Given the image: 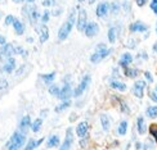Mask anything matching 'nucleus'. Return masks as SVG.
Returning <instances> with one entry per match:
<instances>
[{
	"label": "nucleus",
	"instance_id": "f257e3e1",
	"mask_svg": "<svg viewBox=\"0 0 157 150\" xmlns=\"http://www.w3.org/2000/svg\"><path fill=\"white\" fill-rule=\"evenodd\" d=\"M75 17H76L75 16V12L72 10V12H71V14H70V17H68V19L62 24V27L59 28V31H58V38H59L61 41L66 40V38L68 37L71 30H72L74 22H75Z\"/></svg>",
	"mask_w": 157,
	"mask_h": 150
},
{
	"label": "nucleus",
	"instance_id": "f03ea898",
	"mask_svg": "<svg viewBox=\"0 0 157 150\" xmlns=\"http://www.w3.org/2000/svg\"><path fill=\"white\" fill-rule=\"evenodd\" d=\"M25 141H26V136L23 132H19V131L14 132L8 142V150H19L23 146Z\"/></svg>",
	"mask_w": 157,
	"mask_h": 150
},
{
	"label": "nucleus",
	"instance_id": "7ed1b4c3",
	"mask_svg": "<svg viewBox=\"0 0 157 150\" xmlns=\"http://www.w3.org/2000/svg\"><path fill=\"white\" fill-rule=\"evenodd\" d=\"M109 53H111V49H108V48L95 50V53L90 57V62H91V63H98V62H101V60H103Z\"/></svg>",
	"mask_w": 157,
	"mask_h": 150
},
{
	"label": "nucleus",
	"instance_id": "20e7f679",
	"mask_svg": "<svg viewBox=\"0 0 157 150\" xmlns=\"http://www.w3.org/2000/svg\"><path fill=\"white\" fill-rule=\"evenodd\" d=\"M13 54H16V53H14V46L12 44H4L3 48L0 49V59L2 60H6Z\"/></svg>",
	"mask_w": 157,
	"mask_h": 150
},
{
	"label": "nucleus",
	"instance_id": "39448f33",
	"mask_svg": "<svg viewBox=\"0 0 157 150\" xmlns=\"http://www.w3.org/2000/svg\"><path fill=\"white\" fill-rule=\"evenodd\" d=\"M86 23H88V14H86V10L81 9L80 12H78V16H77V23H76L77 27H76V28L81 32V31L85 30V26H86Z\"/></svg>",
	"mask_w": 157,
	"mask_h": 150
},
{
	"label": "nucleus",
	"instance_id": "423d86ee",
	"mask_svg": "<svg viewBox=\"0 0 157 150\" xmlns=\"http://www.w3.org/2000/svg\"><path fill=\"white\" fill-rule=\"evenodd\" d=\"M89 82H90V76L89 75H85L84 77H82V80H81V82L78 83V86H77V89L75 90V93H74V95L75 96H80L85 90H86V87L89 86Z\"/></svg>",
	"mask_w": 157,
	"mask_h": 150
},
{
	"label": "nucleus",
	"instance_id": "0eeeda50",
	"mask_svg": "<svg viewBox=\"0 0 157 150\" xmlns=\"http://www.w3.org/2000/svg\"><path fill=\"white\" fill-rule=\"evenodd\" d=\"M98 31H99V27H98V24L95 22H89L86 23V26H85V35H86L88 37H94L97 34H98Z\"/></svg>",
	"mask_w": 157,
	"mask_h": 150
},
{
	"label": "nucleus",
	"instance_id": "6e6552de",
	"mask_svg": "<svg viewBox=\"0 0 157 150\" xmlns=\"http://www.w3.org/2000/svg\"><path fill=\"white\" fill-rule=\"evenodd\" d=\"M71 96H72V89H71V85L66 82V83H64V86L61 89L58 97H59L61 100L64 101V100H68Z\"/></svg>",
	"mask_w": 157,
	"mask_h": 150
},
{
	"label": "nucleus",
	"instance_id": "1a4fd4ad",
	"mask_svg": "<svg viewBox=\"0 0 157 150\" xmlns=\"http://www.w3.org/2000/svg\"><path fill=\"white\" fill-rule=\"evenodd\" d=\"M74 142V134H72V128H68L66 131V139H64V142L61 146V150H70L71 145Z\"/></svg>",
	"mask_w": 157,
	"mask_h": 150
},
{
	"label": "nucleus",
	"instance_id": "9d476101",
	"mask_svg": "<svg viewBox=\"0 0 157 150\" xmlns=\"http://www.w3.org/2000/svg\"><path fill=\"white\" fill-rule=\"evenodd\" d=\"M146 87V82L144 81H136L134 83V89H133V93L136 97H139V99H142L143 97V90H144Z\"/></svg>",
	"mask_w": 157,
	"mask_h": 150
},
{
	"label": "nucleus",
	"instance_id": "9b49d317",
	"mask_svg": "<svg viewBox=\"0 0 157 150\" xmlns=\"http://www.w3.org/2000/svg\"><path fill=\"white\" fill-rule=\"evenodd\" d=\"M129 30H130V32H146L148 30V26L140 21H136L133 24H130Z\"/></svg>",
	"mask_w": 157,
	"mask_h": 150
},
{
	"label": "nucleus",
	"instance_id": "f8f14e48",
	"mask_svg": "<svg viewBox=\"0 0 157 150\" xmlns=\"http://www.w3.org/2000/svg\"><path fill=\"white\" fill-rule=\"evenodd\" d=\"M14 68H16V59L10 57V58H8V59L5 60L2 71H3V72H5V73H12L13 71H14Z\"/></svg>",
	"mask_w": 157,
	"mask_h": 150
},
{
	"label": "nucleus",
	"instance_id": "ddd939ff",
	"mask_svg": "<svg viewBox=\"0 0 157 150\" xmlns=\"http://www.w3.org/2000/svg\"><path fill=\"white\" fill-rule=\"evenodd\" d=\"M108 10H109V4H108V3H106V2L101 3L99 5L97 6V10H95L97 17H99V18L104 17V16H106L107 13H108Z\"/></svg>",
	"mask_w": 157,
	"mask_h": 150
},
{
	"label": "nucleus",
	"instance_id": "4468645a",
	"mask_svg": "<svg viewBox=\"0 0 157 150\" xmlns=\"http://www.w3.org/2000/svg\"><path fill=\"white\" fill-rule=\"evenodd\" d=\"M88 130H89L88 122H81V123H78V125H77L76 134H77L78 137H84V136L88 134Z\"/></svg>",
	"mask_w": 157,
	"mask_h": 150
},
{
	"label": "nucleus",
	"instance_id": "2eb2a0df",
	"mask_svg": "<svg viewBox=\"0 0 157 150\" xmlns=\"http://www.w3.org/2000/svg\"><path fill=\"white\" fill-rule=\"evenodd\" d=\"M27 16L30 18L31 23H35L39 18H40V13H39V10L35 8V6H30V8L27 9Z\"/></svg>",
	"mask_w": 157,
	"mask_h": 150
},
{
	"label": "nucleus",
	"instance_id": "dca6fc26",
	"mask_svg": "<svg viewBox=\"0 0 157 150\" xmlns=\"http://www.w3.org/2000/svg\"><path fill=\"white\" fill-rule=\"evenodd\" d=\"M36 31L39 32V35H40V41L41 42H45L48 40L49 37V31H48V27L47 26H39V28H36Z\"/></svg>",
	"mask_w": 157,
	"mask_h": 150
},
{
	"label": "nucleus",
	"instance_id": "f3484780",
	"mask_svg": "<svg viewBox=\"0 0 157 150\" xmlns=\"http://www.w3.org/2000/svg\"><path fill=\"white\" fill-rule=\"evenodd\" d=\"M31 126V119L29 115H25L23 118L21 119V122H19V130H21V132L26 134L27 132V128Z\"/></svg>",
	"mask_w": 157,
	"mask_h": 150
},
{
	"label": "nucleus",
	"instance_id": "a211bd4d",
	"mask_svg": "<svg viewBox=\"0 0 157 150\" xmlns=\"http://www.w3.org/2000/svg\"><path fill=\"white\" fill-rule=\"evenodd\" d=\"M132 62H133V57H132V54H130V53L122 54L121 58H120V66L122 68H126Z\"/></svg>",
	"mask_w": 157,
	"mask_h": 150
},
{
	"label": "nucleus",
	"instance_id": "6ab92c4d",
	"mask_svg": "<svg viewBox=\"0 0 157 150\" xmlns=\"http://www.w3.org/2000/svg\"><path fill=\"white\" fill-rule=\"evenodd\" d=\"M13 27H14V31H16L17 35H22L25 32V26H23V23L21 21H19V19L14 18V21H13Z\"/></svg>",
	"mask_w": 157,
	"mask_h": 150
},
{
	"label": "nucleus",
	"instance_id": "aec40b11",
	"mask_svg": "<svg viewBox=\"0 0 157 150\" xmlns=\"http://www.w3.org/2000/svg\"><path fill=\"white\" fill-rule=\"evenodd\" d=\"M45 139H39V140H35V139H32V140H30L29 141V144H27V146L25 148V150H34L35 148H37L40 144H43V141H44Z\"/></svg>",
	"mask_w": 157,
	"mask_h": 150
},
{
	"label": "nucleus",
	"instance_id": "412c9836",
	"mask_svg": "<svg viewBox=\"0 0 157 150\" xmlns=\"http://www.w3.org/2000/svg\"><path fill=\"white\" fill-rule=\"evenodd\" d=\"M101 122H102V126H103L104 131H109V128H111V122H109L108 115L101 114Z\"/></svg>",
	"mask_w": 157,
	"mask_h": 150
},
{
	"label": "nucleus",
	"instance_id": "4be33fe9",
	"mask_svg": "<svg viewBox=\"0 0 157 150\" xmlns=\"http://www.w3.org/2000/svg\"><path fill=\"white\" fill-rule=\"evenodd\" d=\"M58 144H59V137H58V135H53L49 137L47 142V148H54V146H58Z\"/></svg>",
	"mask_w": 157,
	"mask_h": 150
},
{
	"label": "nucleus",
	"instance_id": "5701e85b",
	"mask_svg": "<svg viewBox=\"0 0 157 150\" xmlns=\"http://www.w3.org/2000/svg\"><path fill=\"white\" fill-rule=\"evenodd\" d=\"M111 87L115 89V90H119V91H125L126 90V85L122 83L120 81H111Z\"/></svg>",
	"mask_w": 157,
	"mask_h": 150
},
{
	"label": "nucleus",
	"instance_id": "b1692460",
	"mask_svg": "<svg viewBox=\"0 0 157 150\" xmlns=\"http://www.w3.org/2000/svg\"><path fill=\"white\" fill-rule=\"evenodd\" d=\"M136 126H138V132L140 135H143V134L146 132V123H144V118H143V117H138Z\"/></svg>",
	"mask_w": 157,
	"mask_h": 150
},
{
	"label": "nucleus",
	"instance_id": "393cba45",
	"mask_svg": "<svg viewBox=\"0 0 157 150\" xmlns=\"http://www.w3.org/2000/svg\"><path fill=\"white\" fill-rule=\"evenodd\" d=\"M116 37H117V28L116 27H111L108 30V40L111 44H113L116 41Z\"/></svg>",
	"mask_w": 157,
	"mask_h": 150
},
{
	"label": "nucleus",
	"instance_id": "a878e982",
	"mask_svg": "<svg viewBox=\"0 0 157 150\" xmlns=\"http://www.w3.org/2000/svg\"><path fill=\"white\" fill-rule=\"evenodd\" d=\"M126 131H128V122L126 121H122L120 125H119V128H117V132H119V135H121V136H124L126 134Z\"/></svg>",
	"mask_w": 157,
	"mask_h": 150
},
{
	"label": "nucleus",
	"instance_id": "bb28decb",
	"mask_svg": "<svg viewBox=\"0 0 157 150\" xmlns=\"http://www.w3.org/2000/svg\"><path fill=\"white\" fill-rule=\"evenodd\" d=\"M41 125H43V119L41 118H37L34 123L31 125V130L34 132H37V131H40V128H41Z\"/></svg>",
	"mask_w": 157,
	"mask_h": 150
},
{
	"label": "nucleus",
	"instance_id": "cd10ccee",
	"mask_svg": "<svg viewBox=\"0 0 157 150\" xmlns=\"http://www.w3.org/2000/svg\"><path fill=\"white\" fill-rule=\"evenodd\" d=\"M41 78H43V81L45 83H50L56 78V72H52L49 75H41Z\"/></svg>",
	"mask_w": 157,
	"mask_h": 150
},
{
	"label": "nucleus",
	"instance_id": "c85d7f7f",
	"mask_svg": "<svg viewBox=\"0 0 157 150\" xmlns=\"http://www.w3.org/2000/svg\"><path fill=\"white\" fill-rule=\"evenodd\" d=\"M138 73H139V71L138 69H134V68H125V75L128 76V77H130V78H133V77H135V76H138Z\"/></svg>",
	"mask_w": 157,
	"mask_h": 150
},
{
	"label": "nucleus",
	"instance_id": "c756f323",
	"mask_svg": "<svg viewBox=\"0 0 157 150\" xmlns=\"http://www.w3.org/2000/svg\"><path fill=\"white\" fill-rule=\"evenodd\" d=\"M146 114L148 117H151V118H156V117H157V107H149L147 109Z\"/></svg>",
	"mask_w": 157,
	"mask_h": 150
},
{
	"label": "nucleus",
	"instance_id": "7c9ffc66",
	"mask_svg": "<svg viewBox=\"0 0 157 150\" xmlns=\"http://www.w3.org/2000/svg\"><path fill=\"white\" fill-rule=\"evenodd\" d=\"M149 134L153 136V139L156 140V144H157V123H152L149 126Z\"/></svg>",
	"mask_w": 157,
	"mask_h": 150
},
{
	"label": "nucleus",
	"instance_id": "2f4dec72",
	"mask_svg": "<svg viewBox=\"0 0 157 150\" xmlns=\"http://www.w3.org/2000/svg\"><path fill=\"white\" fill-rule=\"evenodd\" d=\"M59 91H61V89L58 87L57 85H53V86H50V89H49V93L52 95H56V96L59 95Z\"/></svg>",
	"mask_w": 157,
	"mask_h": 150
},
{
	"label": "nucleus",
	"instance_id": "473e14b6",
	"mask_svg": "<svg viewBox=\"0 0 157 150\" xmlns=\"http://www.w3.org/2000/svg\"><path fill=\"white\" fill-rule=\"evenodd\" d=\"M70 100L67 101V100H64V103L62 104V105H59V107H57L56 108V112H62V110H64V109H66V108H68L70 107Z\"/></svg>",
	"mask_w": 157,
	"mask_h": 150
},
{
	"label": "nucleus",
	"instance_id": "72a5a7b5",
	"mask_svg": "<svg viewBox=\"0 0 157 150\" xmlns=\"http://www.w3.org/2000/svg\"><path fill=\"white\" fill-rule=\"evenodd\" d=\"M109 9L112 10V12L115 13V14H116V13L119 12V9H120V5H119V3H117V2H115L112 5H109Z\"/></svg>",
	"mask_w": 157,
	"mask_h": 150
},
{
	"label": "nucleus",
	"instance_id": "f704fd0d",
	"mask_svg": "<svg viewBox=\"0 0 157 150\" xmlns=\"http://www.w3.org/2000/svg\"><path fill=\"white\" fill-rule=\"evenodd\" d=\"M49 17H50L49 10H45V12H44V14H43L41 21H43V22H48V21H49Z\"/></svg>",
	"mask_w": 157,
	"mask_h": 150
},
{
	"label": "nucleus",
	"instance_id": "c9c22d12",
	"mask_svg": "<svg viewBox=\"0 0 157 150\" xmlns=\"http://www.w3.org/2000/svg\"><path fill=\"white\" fill-rule=\"evenodd\" d=\"M151 9L155 12V14L157 16V0H152L151 2Z\"/></svg>",
	"mask_w": 157,
	"mask_h": 150
},
{
	"label": "nucleus",
	"instance_id": "e433bc0d",
	"mask_svg": "<svg viewBox=\"0 0 157 150\" xmlns=\"http://www.w3.org/2000/svg\"><path fill=\"white\" fill-rule=\"evenodd\" d=\"M13 21H14V17H13V16H6V18H5V24L8 26V24L13 23Z\"/></svg>",
	"mask_w": 157,
	"mask_h": 150
},
{
	"label": "nucleus",
	"instance_id": "4c0bfd02",
	"mask_svg": "<svg viewBox=\"0 0 157 150\" xmlns=\"http://www.w3.org/2000/svg\"><path fill=\"white\" fill-rule=\"evenodd\" d=\"M6 87H8V82H6L5 80H0V90L6 89Z\"/></svg>",
	"mask_w": 157,
	"mask_h": 150
},
{
	"label": "nucleus",
	"instance_id": "58836bf2",
	"mask_svg": "<svg viewBox=\"0 0 157 150\" xmlns=\"http://www.w3.org/2000/svg\"><path fill=\"white\" fill-rule=\"evenodd\" d=\"M149 97L153 100V101H156L157 103V91L155 93V91H152V93H149Z\"/></svg>",
	"mask_w": 157,
	"mask_h": 150
},
{
	"label": "nucleus",
	"instance_id": "ea45409f",
	"mask_svg": "<svg viewBox=\"0 0 157 150\" xmlns=\"http://www.w3.org/2000/svg\"><path fill=\"white\" fill-rule=\"evenodd\" d=\"M135 3H136V5H138V6H143V5H146L147 0H135Z\"/></svg>",
	"mask_w": 157,
	"mask_h": 150
},
{
	"label": "nucleus",
	"instance_id": "a19ab883",
	"mask_svg": "<svg viewBox=\"0 0 157 150\" xmlns=\"http://www.w3.org/2000/svg\"><path fill=\"white\" fill-rule=\"evenodd\" d=\"M144 76H146V78H147V80H148L149 82H152V81H153V78H152V75L149 73V72H146V73H144Z\"/></svg>",
	"mask_w": 157,
	"mask_h": 150
},
{
	"label": "nucleus",
	"instance_id": "79ce46f5",
	"mask_svg": "<svg viewBox=\"0 0 157 150\" xmlns=\"http://www.w3.org/2000/svg\"><path fill=\"white\" fill-rule=\"evenodd\" d=\"M0 44H2V45L5 44V37L4 36H0Z\"/></svg>",
	"mask_w": 157,
	"mask_h": 150
},
{
	"label": "nucleus",
	"instance_id": "37998d69",
	"mask_svg": "<svg viewBox=\"0 0 157 150\" xmlns=\"http://www.w3.org/2000/svg\"><path fill=\"white\" fill-rule=\"evenodd\" d=\"M43 5H44V6H49V5H50V2H49V0H45V2L43 3Z\"/></svg>",
	"mask_w": 157,
	"mask_h": 150
},
{
	"label": "nucleus",
	"instance_id": "c03bdc74",
	"mask_svg": "<svg viewBox=\"0 0 157 150\" xmlns=\"http://www.w3.org/2000/svg\"><path fill=\"white\" fill-rule=\"evenodd\" d=\"M153 50H155V51H156V53H157V42H156V44L153 45Z\"/></svg>",
	"mask_w": 157,
	"mask_h": 150
},
{
	"label": "nucleus",
	"instance_id": "a18cd8bd",
	"mask_svg": "<svg viewBox=\"0 0 157 150\" xmlns=\"http://www.w3.org/2000/svg\"><path fill=\"white\" fill-rule=\"evenodd\" d=\"M88 2H89V4H93V3L95 2V0H88Z\"/></svg>",
	"mask_w": 157,
	"mask_h": 150
},
{
	"label": "nucleus",
	"instance_id": "49530a36",
	"mask_svg": "<svg viewBox=\"0 0 157 150\" xmlns=\"http://www.w3.org/2000/svg\"><path fill=\"white\" fill-rule=\"evenodd\" d=\"M13 2H14V3H21L22 0H13Z\"/></svg>",
	"mask_w": 157,
	"mask_h": 150
},
{
	"label": "nucleus",
	"instance_id": "de8ad7c7",
	"mask_svg": "<svg viewBox=\"0 0 157 150\" xmlns=\"http://www.w3.org/2000/svg\"><path fill=\"white\" fill-rule=\"evenodd\" d=\"M27 2H29V3H32V2H35V0H27Z\"/></svg>",
	"mask_w": 157,
	"mask_h": 150
},
{
	"label": "nucleus",
	"instance_id": "09e8293b",
	"mask_svg": "<svg viewBox=\"0 0 157 150\" xmlns=\"http://www.w3.org/2000/svg\"><path fill=\"white\" fill-rule=\"evenodd\" d=\"M78 2H84V0H78Z\"/></svg>",
	"mask_w": 157,
	"mask_h": 150
},
{
	"label": "nucleus",
	"instance_id": "8fccbe9b",
	"mask_svg": "<svg viewBox=\"0 0 157 150\" xmlns=\"http://www.w3.org/2000/svg\"><path fill=\"white\" fill-rule=\"evenodd\" d=\"M156 31H157V27H156Z\"/></svg>",
	"mask_w": 157,
	"mask_h": 150
},
{
	"label": "nucleus",
	"instance_id": "3c124183",
	"mask_svg": "<svg viewBox=\"0 0 157 150\" xmlns=\"http://www.w3.org/2000/svg\"><path fill=\"white\" fill-rule=\"evenodd\" d=\"M156 91H157V87H156Z\"/></svg>",
	"mask_w": 157,
	"mask_h": 150
}]
</instances>
